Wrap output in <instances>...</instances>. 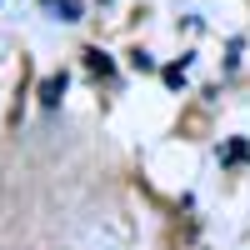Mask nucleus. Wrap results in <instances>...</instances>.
Here are the masks:
<instances>
[{
  "label": "nucleus",
  "mask_w": 250,
  "mask_h": 250,
  "mask_svg": "<svg viewBox=\"0 0 250 250\" xmlns=\"http://www.w3.org/2000/svg\"><path fill=\"white\" fill-rule=\"evenodd\" d=\"M180 80H185V60L180 65H165V85H180Z\"/></svg>",
  "instance_id": "20e7f679"
},
{
  "label": "nucleus",
  "mask_w": 250,
  "mask_h": 250,
  "mask_svg": "<svg viewBox=\"0 0 250 250\" xmlns=\"http://www.w3.org/2000/svg\"><path fill=\"white\" fill-rule=\"evenodd\" d=\"M85 55H90V70H100V75H110V60L100 55V50H85Z\"/></svg>",
  "instance_id": "7ed1b4c3"
},
{
  "label": "nucleus",
  "mask_w": 250,
  "mask_h": 250,
  "mask_svg": "<svg viewBox=\"0 0 250 250\" xmlns=\"http://www.w3.org/2000/svg\"><path fill=\"white\" fill-rule=\"evenodd\" d=\"M60 95H65V75H50L40 85V105H60Z\"/></svg>",
  "instance_id": "f257e3e1"
},
{
  "label": "nucleus",
  "mask_w": 250,
  "mask_h": 250,
  "mask_svg": "<svg viewBox=\"0 0 250 250\" xmlns=\"http://www.w3.org/2000/svg\"><path fill=\"white\" fill-rule=\"evenodd\" d=\"M45 10H50L55 20H80V5H75V0H45Z\"/></svg>",
  "instance_id": "f03ea898"
}]
</instances>
